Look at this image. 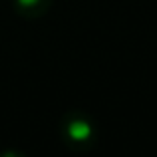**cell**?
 Segmentation results:
<instances>
[{
    "label": "cell",
    "mask_w": 157,
    "mask_h": 157,
    "mask_svg": "<svg viewBox=\"0 0 157 157\" xmlns=\"http://www.w3.org/2000/svg\"><path fill=\"white\" fill-rule=\"evenodd\" d=\"M58 131L62 143L78 153L90 151L98 141V125L92 115L84 109H68L60 117Z\"/></svg>",
    "instance_id": "1"
},
{
    "label": "cell",
    "mask_w": 157,
    "mask_h": 157,
    "mask_svg": "<svg viewBox=\"0 0 157 157\" xmlns=\"http://www.w3.org/2000/svg\"><path fill=\"white\" fill-rule=\"evenodd\" d=\"M54 0H12L16 14L24 20H38L50 12Z\"/></svg>",
    "instance_id": "2"
},
{
    "label": "cell",
    "mask_w": 157,
    "mask_h": 157,
    "mask_svg": "<svg viewBox=\"0 0 157 157\" xmlns=\"http://www.w3.org/2000/svg\"><path fill=\"white\" fill-rule=\"evenodd\" d=\"M0 157H26V153L18 149H4V151H0Z\"/></svg>",
    "instance_id": "3"
}]
</instances>
